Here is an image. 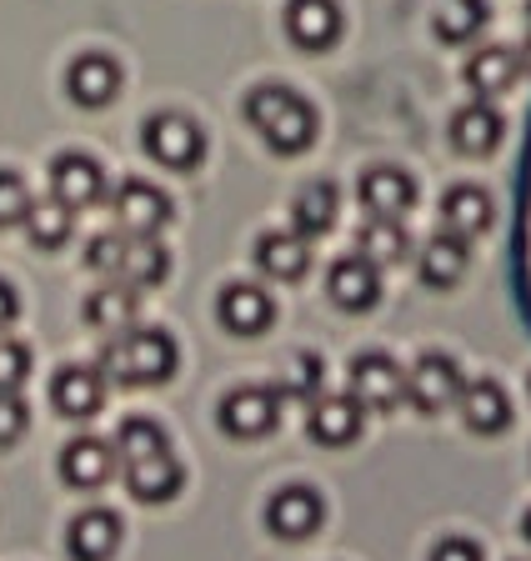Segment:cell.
<instances>
[{
	"label": "cell",
	"mask_w": 531,
	"mask_h": 561,
	"mask_svg": "<svg viewBox=\"0 0 531 561\" xmlns=\"http://www.w3.org/2000/svg\"><path fill=\"white\" fill-rule=\"evenodd\" d=\"M246 121L276 156H301L316 140V111L291 85H256L246 95Z\"/></svg>",
	"instance_id": "obj_1"
},
{
	"label": "cell",
	"mask_w": 531,
	"mask_h": 561,
	"mask_svg": "<svg viewBox=\"0 0 531 561\" xmlns=\"http://www.w3.org/2000/svg\"><path fill=\"white\" fill-rule=\"evenodd\" d=\"M101 376L116 386H161L176 376V341L155 327H126L101 351Z\"/></svg>",
	"instance_id": "obj_2"
},
{
	"label": "cell",
	"mask_w": 531,
	"mask_h": 561,
	"mask_svg": "<svg viewBox=\"0 0 531 561\" xmlns=\"http://www.w3.org/2000/svg\"><path fill=\"white\" fill-rule=\"evenodd\" d=\"M141 140H146V156L161 161V165H171V171H196L201 156H206L201 126H196L191 116H181V111H161V116H151L146 130H141Z\"/></svg>",
	"instance_id": "obj_3"
},
{
	"label": "cell",
	"mask_w": 531,
	"mask_h": 561,
	"mask_svg": "<svg viewBox=\"0 0 531 561\" xmlns=\"http://www.w3.org/2000/svg\"><path fill=\"white\" fill-rule=\"evenodd\" d=\"M276 421H281V397H276L272 386H236V391L221 401V432L236 436V442L272 436Z\"/></svg>",
	"instance_id": "obj_4"
},
{
	"label": "cell",
	"mask_w": 531,
	"mask_h": 561,
	"mask_svg": "<svg viewBox=\"0 0 531 561\" xmlns=\"http://www.w3.org/2000/svg\"><path fill=\"white\" fill-rule=\"evenodd\" d=\"M461 366L451 362V356H441V351H426L422 362L406 371V386H402V397L412 401L416 411H426V416H437V411L457 407V391H461Z\"/></svg>",
	"instance_id": "obj_5"
},
{
	"label": "cell",
	"mask_w": 531,
	"mask_h": 561,
	"mask_svg": "<svg viewBox=\"0 0 531 561\" xmlns=\"http://www.w3.org/2000/svg\"><path fill=\"white\" fill-rule=\"evenodd\" d=\"M402 386H406V371L391 362L386 351H361L351 362V391L346 397L361 411H391L402 401Z\"/></svg>",
	"instance_id": "obj_6"
},
{
	"label": "cell",
	"mask_w": 531,
	"mask_h": 561,
	"mask_svg": "<svg viewBox=\"0 0 531 561\" xmlns=\"http://www.w3.org/2000/svg\"><path fill=\"white\" fill-rule=\"evenodd\" d=\"M50 196L71 210H91L106 201V171L85 151H60L50 165Z\"/></svg>",
	"instance_id": "obj_7"
},
{
	"label": "cell",
	"mask_w": 531,
	"mask_h": 561,
	"mask_svg": "<svg viewBox=\"0 0 531 561\" xmlns=\"http://www.w3.org/2000/svg\"><path fill=\"white\" fill-rule=\"evenodd\" d=\"M356 196H361V210L377 216V221H406L416 206V181L396 165H371L361 181H356Z\"/></svg>",
	"instance_id": "obj_8"
},
{
	"label": "cell",
	"mask_w": 531,
	"mask_h": 561,
	"mask_svg": "<svg viewBox=\"0 0 531 561\" xmlns=\"http://www.w3.org/2000/svg\"><path fill=\"white\" fill-rule=\"evenodd\" d=\"M111 216H116V226L126 236H155L171 221V201L151 181H120L116 196H111Z\"/></svg>",
	"instance_id": "obj_9"
},
{
	"label": "cell",
	"mask_w": 531,
	"mask_h": 561,
	"mask_svg": "<svg viewBox=\"0 0 531 561\" xmlns=\"http://www.w3.org/2000/svg\"><path fill=\"white\" fill-rule=\"evenodd\" d=\"M50 401H56L60 416L91 421L95 411L106 407V376H101V366H60L56 381H50Z\"/></svg>",
	"instance_id": "obj_10"
},
{
	"label": "cell",
	"mask_w": 531,
	"mask_h": 561,
	"mask_svg": "<svg viewBox=\"0 0 531 561\" xmlns=\"http://www.w3.org/2000/svg\"><path fill=\"white\" fill-rule=\"evenodd\" d=\"M116 471V446L101 442V436H76L66 451H60V481L71 491H101Z\"/></svg>",
	"instance_id": "obj_11"
},
{
	"label": "cell",
	"mask_w": 531,
	"mask_h": 561,
	"mask_svg": "<svg viewBox=\"0 0 531 561\" xmlns=\"http://www.w3.org/2000/svg\"><path fill=\"white\" fill-rule=\"evenodd\" d=\"M321 516H326V506H321V496L311 486H281L272 496V506H266V526L281 541H307L321 526Z\"/></svg>",
	"instance_id": "obj_12"
},
{
	"label": "cell",
	"mask_w": 531,
	"mask_h": 561,
	"mask_svg": "<svg viewBox=\"0 0 531 561\" xmlns=\"http://www.w3.org/2000/svg\"><path fill=\"white\" fill-rule=\"evenodd\" d=\"M457 411H461V421H466L476 436H501V432L511 426V401H507V391H501L496 381H486V376H476V381H461Z\"/></svg>",
	"instance_id": "obj_13"
},
{
	"label": "cell",
	"mask_w": 531,
	"mask_h": 561,
	"mask_svg": "<svg viewBox=\"0 0 531 561\" xmlns=\"http://www.w3.org/2000/svg\"><path fill=\"white\" fill-rule=\"evenodd\" d=\"M66 91H71L76 105H85V111H101V105H111L120 95V66L111 56H101V50H91V56H76L71 70H66Z\"/></svg>",
	"instance_id": "obj_14"
},
{
	"label": "cell",
	"mask_w": 531,
	"mask_h": 561,
	"mask_svg": "<svg viewBox=\"0 0 531 561\" xmlns=\"http://www.w3.org/2000/svg\"><path fill=\"white\" fill-rule=\"evenodd\" d=\"M286 35L301 50H331L342 35V5L336 0H291L286 5Z\"/></svg>",
	"instance_id": "obj_15"
},
{
	"label": "cell",
	"mask_w": 531,
	"mask_h": 561,
	"mask_svg": "<svg viewBox=\"0 0 531 561\" xmlns=\"http://www.w3.org/2000/svg\"><path fill=\"white\" fill-rule=\"evenodd\" d=\"M326 296L342 311H371L381 301V271L367 256H342L326 276Z\"/></svg>",
	"instance_id": "obj_16"
},
{
	"label": "cell",
	"mask_w": 531,
	"mask_h": 561,
	"mask_svg": "<svg viewBox=\"0 0 531 561\" xmlns=\"http://www.w3.org/2000/svg\"><path fill=\"white\" fill-rule=\"evenodd\" d=\"M216 316H221V327L231 331V336H261V331L272 327V296L261 291V286H246V280H236V286H226L221 301H216Z\"/></svg>",
	"instance_id": "obj_17"
},
{
	"label": "cell",
	"mask_w": 531,
	"mask_h": 561,
	"mask_svg": "<svg viewBox=\"0 0 531 561\" xmlns=\"http://www.w3.org/2000/svg\"><path fill=\"white\" fill-rule=\"evenodd\" d=\"M165 271H171V256H165V245L155 236H126L120 231V261H116V276L111 280H126L136 291H151L161 286Z\"/></svg>",
	"instance_id": "obj_18"
},
{
	"label": "cell",
	"mask_w": 531,
	"mask_h": 561,
	"mask_svg": "<svg viewBox=\"0 0 531 561\" xmlns=\"http://www.w3.org/2000/svg\"><path fill=\"white\" fill-rule=\"evenodd\" d=\"M116 547H120V516L106 512V506L81 512L71 522V531H66V551H71L76 561H111Z\"/></svg>",
	"instance_id": "obj_19"
},
{
	"label": "cell",
	"mask_w": 531,
	"mask_h": 561,
	"mask_svg": "<svg viewBox=\"0 0 531 561\" xmlns=\"http://www.w3.org/2000/svg\"><path fill=\"white\" fill-rule=\"evenodd\" d=\"M120 471H126L130 496L146 502V506H161V502H171V496L181 491V461L171 456V446L155 451V456H141V461H126Z\"/></svg>",
	"instance_id": "obj_20"
},
{
	"label": "cell",
	"mask_w": 531,
	"mask_h": 561,
	"mask_svg": "<svg viewBox=\"0 0 531 561\" xmlns=\"http://www.w3.org/2000/svg\"><path fill=\"white\" fill-rule=\"evenodd\" d=\"M496 226V206L482 186H451L441 196V231L472 241V236H486Z\"/></svg>",
	"instance_id": "obj_21"
},
{
	"label": "cell",
	"mask_w": 531,
	"mask_h": 561,
	"mask_svg": "<svg viewBox=\"0 0 531 561\" xmlns=\"http://www.w3.org/2000/svg\"><path fill=\"white\" fill-rule=\"evenodd\" d=\"M361 421H367V411L356 407L351 397H316L307 416V432L316 446H351L361 436Z\"/></svg>",
	"instance_id": "obj_22"
},
{
	"label": "cell",
	"mask_w": 531,
	"mask_h": 561,
	"mask_svg": "<svg viewBox=\"0 0 531 561\" xmlns=\"http://www.w3.org/2000/svg\"><path fill=\"white\" fill-rule=\"evenodd\" d=\"M451 146H457L461 156H492L496 146H501V116H496L486 101H472V105H461L457 116H451Z\"/></svg>",
	"instance_id": "obj_23"
},
{
	"label": "cell",
	"mask_w": 531,
	"mask_h": 561,
	"mask_svg": "<svg viewBox=\"0 0 531 561\" xmlns=\"http://www.w3.org/2000/svg\"><path fill=\"white\" fill-rule=\"evenodd\" d=\"M256 266L272 280H301L311 271V245L296 231H266L256 241Z\"/></svg>",
	"instance_id": "obj_24"
},
{
	"label": "cell",
	"mask_w": 531,
	"mask_h": 561,
	"mask_svg": "<svg viewBox=\"0 0 531 561\" xmlns=\"http://www.w3.org/2000/svg\"><path fill=\"white\" fill-rule=\"evenodd\" d=\"M136 306H141V291H136V286L106 280V286H95V291L85 296V321H91L95 331L116 336V331L136 327Z\"/></svg>",
	"instance_id": "obj_25"
},
{
	"label": "cell",
	"mask_w": 531,
	"mask_h": 561,
	"mask_svg": "<svg viewBox=\"0 0 531 561\" xmlns=\"http://www.w3.org/2000/svg\"><path fill=\"white\" fill-rule=\"evenodd\" d=\"M521 66H527V60H521L511 46H482L472 60H466V85H472L482 101L486 95H501L517 85Z\"/></svg>",
	"instance_id": "obj_26"
},
{
	"label": "cell",
	"mask_w": 531,
	"mask_h": 561,
	"mask_svg": "<svg viewBox=\"0 0 531 561\" xmlns=\"http://www.w3.org/2000/svg\"><path fill=\"white\" fill-rule=\"evenodd\" d=\"M336 210H342V191H336V181H307L301 186V196H296L291 206V221H296V236H326L331 226H336Z\"/></svg>",
	"instance_id": "obj_27"
},
{
	"label": "cell",
	"mask_w": 531,
	"mask_h": 561,
	"mask_svg": "<svg viewBox=\"0 0 531 561\" xmlns=\"http://www.w3.org/2000/svg\"><path fill=\"white\" fill-rule=\"evenodd\" d=\"M461 276H466V241L451 231H437L422 245V280L437 286V291H447V286H457Z\"/></svg>",
	"instance_id": "obj_28"
},
{
	"label": "cell",
	"mask_w": 531,
	"mask_h": 561,
	"mask_svg": "<svg viewBox=\"0 0 531 561\" xmlns=\"http://www.w3.org/2000/svg\"><path fill=\"white\" fill-rule=\"evenodd\" d=\"M356 256H367L371 266H396V261H406V245H412V236H406V221H377V216H367L361 221V236H356Z\"/></svg>",
	"instance_id": "obj_29"
},
{
	"label": "cell",
	"mask_w": 531,
	"mask_h": 561,
	"mask_svg": "<svg viewBox=\"0 0 531 561\" xmlns=\"http://www.w3.org/2000/svg\"><path fill=\"white\" fill-rule=\"evenodd\" d=\"M25 231H31V245H41V251H56V245L71 241L76 210L60 206L56 196H50V201H31V210H25Z\"/></svg>",
	"instance_id": "obj_30"
},
{
	"label": "cell",
	"mask_w": 531,
	"mask_h": 561,
	"mask_svg": "<svg viewBox=\"0 0 531 561\" xmlns=\"http://www.w3.org/2000/svg\"><path fill=\"white\" fill-rule=\"evenodd\" d=\"M321 381H326V366L311 356V351H296L291 362L281 366V376H276V397L281 401H316L321 397Z\"/></svg>",
	"instance_id": "obj_31"
},
{
	"label": "cell",
	"mask_w": 531,
	"mask_h": 561,
	"mask_svg": "<svg viewBox=\"0 0 531 561\" xmlns=\"http://www.w3.org/2000/svg\"><path fill=\"white\" fill-rule=\"evenodd\" d=\"M486 25V0H447L437 11V35L447 46H466Z\"/></svg>",
	"instance_id": "obj_32"
},
{
	"label": "cell",
	"mask_w": 531,
	"mask_h": 561,
	"mask_svg": "<svg viewBox=\"0 0 531 561\" xmlns=\"http://www.w3.org/2000/svg\"><path fill=\"white\" fill-rule=\"evenodd\" d=\"M155 451H165V432L155 426V421H146V416L120 421V432H116V467L141 461V456H155Z\"/></svg>",
	"instance_id": "obj_33"
},
{
	"label": "cell",
	"mask_w": 531,
	"mask_h": 561,
	"mask_svg": "<svg viewBox=\"0 0 531 561\" xmlns=\"http://www.w3.org/2000/svg\"><path fill=\"white\" fill-rule=\"evenodd\" d=\"M25 210H31V191H25V181L15 171H0V231H5V226H21Z\"/></svg>",
	"instance_id": "obj_34"
},
{
	"label": "cell",
	"mask_w": 531,
	"mask_h": 561,
	"mask_svg": "<svg viewBox=\"0 0 531 561\" xmlns=\"http://www.w3.org/2000/svg\"><path fill=\"white\" fill-rule=\"evenodd\" d=\"M31 376V346L0 336V391H21Z\"/></svg>",
	"instance_id": "obj_35"
},
{
	"label": "cell",
	"mask_w": 531,
	"mask_h": 561,
	"mask_svg": "<svg viewBox=\"0 0 531 561\" xmlns=\"http://www.w3.org/2000/svg\"><path fill=\"white\" fill-rule=\"evenodd\" d=\"M25 426H31L25 401L15 397V391H0V446H15L25 436Z\"/></svg>",
	"instance_id": "obj_36"
},
{
	"label": "cell",
	"mask_w": 531,
	"mask_h": 561,
	"mask_svg": "<svg viewBox=\"0 0 531 561\" xmlns=\"http://www.w3.org/2000/svg\"><path fill=\"white\" fill-rule=\"evenodd\" d=\"M116 261H120V231H106V236H95L91 245H85V266L101 271V276H116Z\"/></svg>",
	"instance_id": "obj_37"
},
{
	"label": "cell",
	"mask_w": 531,
	"mask_h": 561,
	"mask_svg": "<svg viewBox=\"0 0 531 561\" xmlns=\"http://www.w3.org/2000/svg\"><path fill=\"white\" fill-rule=\"evenodd\" d=\"M431 561H482V547L466 537H447L437 551H431Z\"/></svg>",
	"instance_id": "obj_38"
},
{
	"label": "cell",
	"mask_w": 531,
	"mask_h": 561,
	"mask_svg": "<svg viewBox=\"0 0 531 561\" xmlns=\"http://www.w3.org/2000/svg\"><path fill=\"white\" fill-rule=\"evenodd\" d=\"M15 311H21V301H15V291L5 286V280H0V331L15 321Z\"/></svg>",
	"instance_id": "obj_39"
},
{
	"label": "cell",
	"mask_w": 531,
	"mask_h": 561,
	"mask_svg": "<svg viewBox=\"0 0 531 561\" xmlns=\"http://www.w3.org/2000/svg\"><path fill=\"white\" fill-rule=\"evenodd\" d=\"M521 537H527V541H531V512H527V516H521Z\"/></svg>",
	"instance_id": "obj_40"
}]
</instances>
